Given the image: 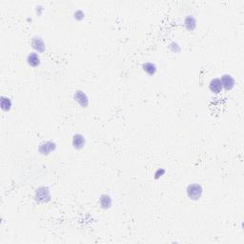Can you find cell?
<instances>
[{"mask_svg": "<svg viewBox=\"0 0 244 244\" xmlns=\"http://www.w3.org/2000/svg\"><path fill=\"white\" fill-rule=\"evenodd\" d=\"M188 195L192 199H197L201 195V188L199 185L194 184L189 186L188 188Z\"/></svg>", "mask_w": 244, "mask_h": 244, "instance_id": "6da1fadb", "label": "cell"}, {"mask_svg": "<svg viewBox=\"0 0 244 244\" xmlns=\"http://www.w3.org/2000/svg\"><path fill=\"white\" fill-rule=\"evenodd\" d=\"M220 81H221V85H223L227 90H230V89L234 86V83H235V81L232 78L231 75H224Z\"/></svg>", "mask_w": 244, "mask_h": 244, "instance_id": "7a4b0ae2", "label": "cell"}, {"mask_svg": "<svg viewBox=\"0 0 244 244\" xmlns=\"http://www.w3.org/2000/svg\"><path fill=\"white\" fill-rule=\"evenodd\" d=\"M210 89L213 93H219L222 89V85H221V81L219 79H214L212 80L210 84Z\"/></svg>", "mask_w": 244, "mask_h": 244, "instance_id": "3957f363", "label": "cell"}, {"mask_svg": "<svg viewBox=\"0 0 244 244\" xmlns=\"http://www.w3.org/2000/svg\"><path fill=\"white\" fill-rule=\"evenodd\" d=\"M28 61H29L30 65H32V66H36L37 64H39V57L37 56V55L32 54V55H29Z\"/></svg>", "mask_w": 244, "mask_h": 244, "instance_id": "277c9868", "label": "cell"}, {"mask_svg": "<svg viewBox=\"0 0 244 244\" xmlns=\"http://www.w3.org/2000/svg\"><path fill=\"white\" fill-rule=\"evenodd\" d=\"M83 143H84V140H83L82 137H80V136H75V138H74V144H75V147L80 148V147L83 145Z\"/></svg>", "mask_w": 244, "mask_h": 244, "instance_id": "5b68a950", "label": "cell"}, {"mask_svg": "<svg viewBox=\"0 0 244 244\" xmlns=\"http://www.w3.org/2000/svg\"><path fill=\"white\" fill-rule=\"evenodd\" d=\"M1 107H2L3 110H9L10 107H11V101L8 98L3 97L2 100H1Z\"/></svg>", "mask_w": 244, "mask_h": 244, "instance_id": "8992f818", "label": "cell"}]
</instances>
